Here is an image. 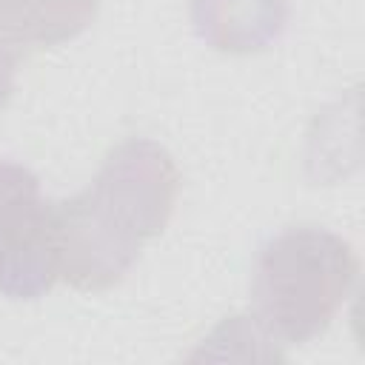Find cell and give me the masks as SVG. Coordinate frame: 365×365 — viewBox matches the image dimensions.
I'll return each mask as SVG.
<instances>
[{"label":"cell","mask_w":365,"mask_h":365,"mask_svg":"<svg viewBox=\"0 0 365 365\" xmlns=\"http://www.w3.org/2000/svg\"><path fill=\"white\" fill-rule=\"evenodd\" d=\"M354 245L322 225H291L268 237L254 259V322L271 342L319 336L356 282Z\"/></svg>","instance_id":"obj_2"},{"label":"cell","mask_w":365,"mask_h":365,"mask_svg":"<svg viewBox=\"0 0 365 365\" xmlns=\"http://www.w3.org/2000/svg\"><path fill=\"white\" fill-rule=\"evenodd\" d=\"M17 66H20V54H14L9 48H0V108H6V103L11 100Z\"/></svg>","instance_id":"obj_6"},{"label":"cell","mask_w":365,"mask_h":365,"mask_svg":"<svg viewBox=\"0 0 365 365\" xmlns=\"http://www.w3.org/2000/svg\"><path fill=\"white\" fill-rule=\"evenodd\" d=\"M180 168L165 145L128 137L100 163L91 185L54 202L60 279L77 291L114 288L174 214Z\"/></svg>","instance_id":"obj_1"},{"label":"cell","mask_w":365,"mask_h":365,"mask_svg":"<svg viewBox=\"0 0 365 365\" xmlns=\"http://www.w3.org/2000/svg\"><path fill=\"white\" fill-rule=\"evenodd\" d=\"M60 279L54 200L20 163L0 160V297L31 302Z\"/></svg>","instance_id":"obj_3"},{"label":"cell","mask_w":365,"mask_h":365,"mask_svg":"<svg viewBox=\"0 0 365 365\" xmlns=\"http://www.w3.org/2000/svg\"><path fill=\"white\" fill-rule=\"evenodd\" d=\"M100 0H0V46L26 54L80 37L97 17Z\"/></svg>","instance_id":"obj_5"},{"label":"cell","mask_w":365,"mask_h":365,"mask_svg":"<svg viewBox=\"0 0 365 365\" xmlns=\"http://www.w3.org/2000/svg\"><path fill=\"white\" fill-rule=\"evenodd\" d=\"M197 37L222 54H257L288 26V0H191Z\"/></svg>","instance_id":"obj_4"}]
</instances>
